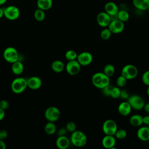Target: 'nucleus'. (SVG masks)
<instances>
[{
    "label": "nucleus",
    "mask_w": 149,
    "mask_h": 149,
    "mask_svg": "<svg viewBox=\"0 0 149 149\" xmlns=\"http://www.w3.org/2000/svg\"><path fill=\"white\" fill-rule=\"evenodd\" d=\"M8 137V132L4 129L0 130V139L5 140Z\"/></svg>",
    "instance_id": "40"
},
{
    "label": "nucleus",
    "mask_w": 149,
    "mask_h": 149,
    "mask_svg": "<svg viewBox=\"0 0 149 149\" xmlns=\"http://www.w3.org/2000/svg\"><path fill=\"white\" fill-rule=\"evenodd\" d=\"M9 107V104L8 101L5 100H0V108L3 110L7 109Z\"/></svg>",
    "instance_id": "37"
},
{
    "label": "nucleus",
    "mask_w": 149,
    "mask_h": 149,
    "mask_svg": "<svg viewBox=\"0 0 149 149\" xmlns=\"http://www.w3.org/2000/svg\"><path fill=\"white\" fill-rule=\"evenodd\" d=\"M132 107L127 101L122 102L118 107V111L120 115L123 116H127L132 111Z\"/></svg>",
    "instance_id": "16"
},
{
    "label": "nucleus",
    "mask_w": 149,
    "mask_h": 149,
    "mask_svg": "<svg viewBox=\"0 0 149 149\" xmlns=\"http://www.w3.org/2000/svg\"><path fill=\"white\" fill-rule=\"evenodd\" d=\"M138 74V69L137 67L132 64H127L123 67L121 70V75L125 77L127 80L134 79Z\"/></svg>",
    "instance_id": "5"
},
{
    "label": "nucleus",
    "mask_w": 149,
    "mask_h": 149,
    "mask_svg": "<svg viewBox=\"0 0 149 149\" xmlns=\"http://www.w3.org/2000/svg\"><path fill=\"white\" fill-rule=\"evenodd\" d=\"M113 86L110 85V84L107 86H105V87H104L103 88H102V93L105 96H110L111 94V90L112 89Z\"/></svg>",
    "instance_id": "36"
},
{
    "label": "nucleus",
    "mask_w": 149,
    "mask_h": 149,
    "mask_svg": "<svg viewBox=\"0 0 149 149\" xmlns=\"http://www.w3.org/2000/svg\"><path fill=\"white\" fill-rule=\"evenodd\" d=\"M3 16V9L0 8V19Z\"/></svg>",
    "instance_id": "45"
},
{
    "label": "nucleus",
    "mask_w": 149,
    "mask_h": 149,
    "mask_svg": "<svg viewBox=\"0 0 149 149\" xmlns=\"http://www.w3.org/2000/svg\"><path fill=\"white\" fill-rule=\"evenodd\" d=\"M65 128L66 129L68 132L72 133L74 131L76 130V125L73 122H69L66 123Z\"/></svg>",
    "instance_id": "34"
},
{
    "label": "nucleus",
    "mask_w": 149,
    "mask_h": 149,
    "mask_svg": "<svg viewBox=\"0 0 149 149\" xmlns=\"http://www.w3.org/2000/svg\"><path fill=\"white\" fill-rule=\"evenodd\" d=\"M112 33L108 28L104 29L100 33V37L102 40H108L111 36Z\"/></svg>",
    "instance_id": "30"
},
{
    "label": "nucleus",
    "mask_w": 149,
    "mask_h": 149,
    "mask_svg": "<svg viewBox=\"0 0 149 149\" xmlns=\"http://www.w3.org/2000/svg\"><path fill=\"white\" fill-rule=\"evenodd\" d=\"M130 124L134 127H139L143 124V116L139 114H134L129 119Z\"/></svg>",
    "instance_id": "21"
},
{
    "label": "nucleus",
    "mask_w": 149,
    "mask_h": 149,
    "mask_svg": "<svg viewBox=\"0 0 149 149\" xmlns=\"http://www.w3.org/2000/svg\"><path fill=\"white\" fill-rule=\"evenodd\" d=\"M108 28L110 30L112 33L119 34L122 32L125 29L124 22L119 19L111 20L109 24Z\"/></svg>",
    "instance_id": "12"
},
{
    "label": "nucleus",
    "mask_w": 149,
    "mask_h": 149,
    "mask_svg": "<svg viewBox=\"0 0 149 149\" xmlns=\"http://www.w3.org/2000/svg\"><path fill=\"white\" fill-rule=\"evenodd\" d=\"M61 116V112L59 109L54 106L49 107L46 109L44 112V116L45 119L49 122H55L57 121Z\"/></svg>",
    "instance_id": "7"
},
{
    "label": "nucleus",
    "mask_w": 149,
    "mask_h": 149,
    "mask_svg": "<svg viewBox=\"0 0 149 149\" xmlns=\"http://www.w3.org/2000/svg\"><path fill=\"white\" fill-rule=\"evenodd\" d=\"M3 56L6 62L13 63L19 60V55L16 48L12 47H9L6 48L3 51Z\"/></svg>",
    "instance_id": "4"
},
{
    "label": "nucleus",
    "mask_w": 149,
    "mask_h": 149,
    "mask_svg": "<svg viewBox=\"0 0 149 149\" xmlns=\"http://www.w3.org/2000/svg\"><path fill=\"white\" fill-rule=\"evenodd\" d=\"M143 109H144V110L146 112L149 113V102L144 104Z\"/></svg>",
    "instance_id": "44"
},
{
    "label": "nucleus",
    "mask_w": 149,
    "mask_h": 149,
    "mask_svg": "<svg viewBox=\"0 0 149 149\" xmlns=\"http://www.w3.org/2000/svg\"><path fill=\"white\" fill-rule=\"evenodd\" d=\"M27 87L31 90H37L42 86V81L37 76H32L27 79Z\"/></svg>",
    "instance_id": "14"
},
{
    "label": "nucleus",
    "mask_w": 149,
    "mask_h": 149,
    "mask_svg": "<svg viewBox=\"0 0 149 149\" xmlns=\"http://www.w3.org/2000/svg\"><path fill=\"white\" fill-rule=\"evenodd\" d=\"M142 81L143 83L148 86H149V70H147L145 72H144V73L142 75Z\"/></svg>",
    "instance_id": "35"
},
{
    "label": "nucleus",
    "mask_w": 149,
    "mask_h": 149,
    "mask_svg": "<svg viewBox=\"0 0 149 149\" xmlns=\"http://www.w3.org/2000/svg\"><path fill=\"white\" fill-rule=\"evenodd\" d=\"M117 17L119 20L123 22H125L129 20V14L127 11L124 10H121L118 11L117 13Z\"/></svg>",
    "instance_id": "28"
},
{
    "label": "nucleus",
    "mask_w": 149,
    "mask_h": 149,
    "mask_svg": "<svg viewBox=\"0 0 149 149\" xmlns=\"http://www.w3.org/2000/svg\"></svg>",
    "instance_id": "49"
},
{
    "label": "nucleus",
    "mask_w": 149,
    "mask_h": 149,
    "mask_svg": "<svg viewBox=\"0 0 149 149\" xmlns=\"http://www.w3.org/2000/svg\"><path fill=\"white\" fill-rule=\"evenodd\" d=\"M77 54L76 51L74 50H68L65 54V58L69 61H72V60H76L77 57Z\"/></svg>",
    "instance_id": "29"
},
{
    "label": "nucleus",
    "mask_w": 149,
    "mask_h": 149,
    "mask_svg": "<svg viewBox=\"0 0 149 149\" xmlns=\"http://www.w3.org/2000/svg\"><path fill=\"white\" fill-rule=\"evenodd\" d=\"M67 130L65 127H61L57 131L58 136H66L67 133Z\"/></svg>",
    "instance_id": "38"
},
{
    "label": "nucleus",
    "mask_w": 149,
    "mask_h": 149,
    "mask_svg": "<svg viewBox=\"0 0 149 149\" xmlns=\"http://www.w3.org/2000/svg\"><path fill=\"white\" fill-rule=\"evenodd\" d=\"M105 12L109 16H113L117 15L119 9L117 5L113 2H108L106 3L104 6Z\"/></svg>",
    "instance_id": "18"
},
{
    "label": "nucleus",
    "mask_w": 149,
    "mask_h": 149,
    "mask_svg": "<svg viewBox=\"0 0 149 149\" xmlns=\"http://www.w3.org/2000/svg\"><path fill=\"white\" fill-rule=\"evenodd\" d=\"M102 129L105 135L114 136L118 129V126L115 120L107 119L104 122Z\"/></svg>",
    "instance_id": "9"
},
{
    "label": "nucleus",
    "mask_w": 149,
    "mask_h": 149,
    "mask_svg": "<svg viewBox=\"0 0 149 149\" xmlns=\"http://www.w3.org/2000/svg\"><path fill=\"white\" fill-rule=\"evenodd\" d=\"M111 21L110 16L105 12H101L97 15V22L99 26L102 27H108Z\"/></svg>",
    "instance_id": "13"
},
{
    "label": "nucleus",
    "mask_w": 149,
    "mask_h": 149,
    "mask_svg": "<svg viewBox=\"0 0 149 149\" xmlns=\"http://www.w3.org/2000/svg\"><path fill=\"white\" fill-rule=\"evenodd\" d=\"M129 95L128 94V92L126 90H120V97L122 99H127Z\"/></svg>",
    "instance_id": "39"
},
{
    "label": "nucleus",
    "mask_w": 149,
    "mask_h": 149,
    "mask_svg": "<svg viewBox=\"0 0 149 149\" xmlns=\"http://www.w3.org/2000/svg\"><path fill=\"white\" fill-rule=\"evenodd\" d=\"M70 140L66 136H58L56 140V146L59 149H66L70 145Z\"/></svg>",
    "instance_id": "19"
},
{
    "label": "nucleus",
    "mask_w": 149,
    "mask_h": 149,
    "mask_svg": "<svg viewBox=\"0 0 149 149\" xmlns=\"http://www.w3.org/2000/svg\"><path fill=\"white\" fill-rule=\"evenodd\" d=\"M65 68V66L63 62L60 60H55L51 63V69L56 73L62 72Z\"/></svg>",
    "instance_id": "24"
},
{
    "label": "nucleus",
    "mask_w": 149,
    "mask_h": 149,
    "mask_svg": "<svg viewBox=\"0 0 149 149\" xmlns=\"http://www.w3.org/2000/svg\"><path fill=\"white\" fill-rule=\"evenodd\" d=\"M65 69L69 74L75 76L80 72L81 65L76 59L69 61L65 65Z\"/></svg>",
    "instance_id": "10"
},
{
    "label": "nucleus",
    "mask_w": 149,
    "mask_h": 149,
    "mask_svg": "<svg viewBox=\"0 0 149 149\" xmlns=\"http://www.w3.org/2000/svg\"><path fill=\"white\" fill-rule=\"evenodd\" d=\"M114 136L118 139H123L127 136V132L123 129H118Z\"/></svg>",
    "instance_id": "31"
},
{
    "label": "nucleus",
    "mask_w": 149,
    "mask_h": 149,
    "mask_svg": "<svg viewBox=\"0 0 149 149\" xmlns=\"http://www.w3.org/2000/svg\"><path fill=\"white\" fill-rule=\"evenodd\" d=\"M147 94L148 96L149 97V86H148V88H147Z\"/></svg>",
    "instance_id": "47"
},
{
    "label": "nucleus",
    "mask_w": 149,
    "mask_h": 149,
    "mask_svg": "<svg viewBox=\"0 0 149 149\" xmlns=\"http://www.w3.org/2000/svg\"><path fill=\"white\" fill-rule=\"evenodd\" d=\"M115 72V68L112 64H107L104 68V73L108 77L112 76Z\"/></svg>",
    "instance_id": "27"
},
{
    "label": "nucleus",
    "mask_w": 149,
    "mask_h": 149,
    "mask_svg": "<svg viewBox=\"0 0 149 149\" xmlns=\"http://www.w3.org/2000/svg\"><path fill=\"white\" fill-rule=\"evenodd\" d=\"M12 64V65L11 69L13 73H14L16 75H20L23 72L24 65L22 62L18 60Z\"/></svg>",
    "instance_id": "22"
},
{
    "label": "nucleus",
    "mask_w": 149,
    "mask_h": 149,
    "mask_svg": "<svg viewBox=\"0 0 149 149\" xmlns=\"http://www.w3.org/2000/svg\"><path fill=\"white\" fill-rule=\"evenodd\" d=\"M127 101L129 103L132 108L136 110L142 109L145 104L143 98L141 96L136 94L129 96Z\"/></svg>",
    "instance_id": "8"
},
{
    "label": "nucleus",
    "mask_w": 149,
    "mask_h": 149,
    "mask_svg": "<svg viewBox=\"0 0 149 149\" xmlns=\"http://www.w3.org/2000/svg\"><path fill=\"white\" fill-rule=\"evenodd\" d=\"M5 116V110H3V109L0 108V121L2 120L4 118Z\"/></svg>",
    "instance_id": "42"
},
{
    "label": "nucleus",
    "mask_w": 149,
    "mask_h": 149,
    "mask_svg": "<svg viewBox=\"0 0 149 149\" xmlns=\"http://www.w3.org/2000/svg\"><path fill=\"white\" fill-rule=\"evenodd\" d=\"M70 141L73 146L81 147L86 144L87 138L86 135L83 132L76 130L72 133Z\"/></svg>",
    "instance_id": "2"
},
{
    "label": "nucleus",
    "mask_w": 149,
    "mask_h": 149,
    "mask_svg": "<svg viewBox=\"0 0 149 149\" xmlns=\"http://www.w3.org/2000/svg\"><path fill=\"white\" fill-rule=\"evenodd\" d=\"M34 17L35 19L38 22L43 21L45 17V13L44 10L37 8L34 13Z\"/></svg>",
    "instance_id": "26"
},
{
    "label": "nucleus",
    "mask_w": 149,
    "mask_h": 149,
    "mask_svg": "<svg viewBox=\"0 0 149 149\" xmlns=\"http://www.w3.org/2000/svg\"><path fill=\"white\" fill-rule=\"evenodd\" d=\"M6 146L3 140L0 139V149H6Z\"/></svg>",
    "instance_id": "43"
},
{
    "label": "nucleus",
    "mask_w": 149,
    "mask_h": 149,
    "mask_svg": "<svg viewBox=\"0 0 149 149\" xmlns=\"http://www.w3.org/2000/svg\"><path fill=\"white\" fill-rule=\"evenodd\" d=\"M52 0H37V8L43 10H47L49 9L52 6Z\"/></svg>",
    "instance_id": "23"
},
{
    "label": "nucleus",
    "mask_w": 149,
    "mask_h": 149,
    "mask_svg": "<svg viewBox=\"0 0 149 149\" xmlns=\"http://www.w3.org/2000/svg\"><path fill=\"white\" fill-rule=\"evenodd\" d=\"M137 136L143 141L149 140V127L147 126L140 127L137 132Z\"/></svg>",
    "instance_id": "17"
},
{
    "label": "nucleus",
    "mask_w": 149,
    "mask_h": 149,
    "mask_svg": "<svg viewBox=\"0 0 149 149\" xmlns=\"http://www.w3.org/2000/svg\"><path fill=\"white\" fill-rule=\"evenodd\" d=\"M127 81V80L125 77L120 75L117 78L116 83V84H117L118 87H123L126 85Z\"/></svg>",
    "instance_id": "32"
},
{
    "label": "nucleus",
    "mask_w": 149,
    "mask_h": 149,
    "mask_svg": "<svg viewBox=\"0 0 149 149\" xmlns=\"http://www.w3.org/2000/svg\"><path fill=\"white\" fill-rule=\"evenodd\" d=\"M116 144V139L114 136L105 135L102 139V145L105 148H113Z\"/></svg>",
    "instance_id": "15"
},
{
    "label": "nucleus",
    "mask_w": 149,
    "mask_h": 149,
    "mask_svg": "<svg viewBox=\"0 0 149 149\" xmlns=\"http://www.w3.org/2000/svg\"><path fill=\"white\" fill-rule=\"evenodd\" d=\"M143 123L147 125H149V115H146L143 116Z\"/></svg>",
    "instance_id": "41"
},
{
    "label": "nucleus",
    "mask_w": 149,
    "mask_h": 149,
    "mask_svg": "<svg viewBox=\"0 0 149 149\" xmlns=\"http://www.w3.org/2000/svg\"><path fill=\"white\" fill-rule=\"evenodd\" d=\"M45 132L48 135H52L56 132V127L53 122H47L44 127Z\"/></svg>",
    "instance_id": "25"
},
{
    "label": "nucleus",
    "mask_w": 149,
    "mask_h": 149,
    "mask_svg": "<svg viewBox=\"0 0 149 149\" xmlns=\"http://www.w3.org/2000/svg\"><path fill=\"white\" fill-rule=\"evenodd\" d=\"M93 57L92 54L87 51L82 52L77 55L76 60L81 66H86L89 65L93 61Z\"/></svg>",
    "instance_id": "11"
},
{
    "label": "nucleus",
    "mask_w": 149,
    "mask_h": 149,
    "mask_svg": "<svg viewBox=\"0 0 149 149\" xmlns=\"http://www.w3.org/2000/svg\"><path fill=\"white\" fill-rule=\"evenodd\" d=\"M7 0H0V5H2L6 2Z\"/></svg>",
    "instance_id": "46"
},
{
    "label": "nucleus",
    "mask_w": 149,
    "mask_h": 149,
    "mask_svg": "<svg viewBox=\"0 0 149 149\" xmlns=\"http://www.w3.org/2000/svg\"><path fill=\"white\" fill-rule=\"evenodd\" d=\"M91 81L95 87L102 89L110 84V77L103 72H97L93 75Z\"/></svg>",
    "instance_id": "1"
},
{
    "label": "nucleus",
    "mask_w": 149,
    "mask_h": 149,
    "mask_svg": "<svg viewBox=\"0 0 149 149\" xmlns=\"http://www.w3.org/2000/svg\"><path fill=\"white\" fill-rule=\"evenodd\" d=\"M134 6L140 10H146L149 7V0H133Z\"/></svg>",
    "instance_id": "20"
},
{
    "label": "nucleus",
    "mask_w": 149,
    "mask_h": 149,
    "mask_svg": "<svg viewBox=\"0 0 149 149\" xmlns=\"http://www.w3.org/2000/svg\"><path fill=\"white\" fill-rule=\"evenodd\" d=\"M27 87V79L23 77L15 78L11 83V89L15 94L23 93Z\"/></svg>",
    "instance_id": "3"
},
{
    "label": "nucleus",
    "mask_w": 149,
    "mask_h": 149,
    "mask_svg": "<svg viewBox=\"0 0 149 149\" xmlns=\"http://www.w3.org/2000/svg\"><path fill=\"white\" fill-rule=\"evenodd\" d=\"M19 9L14 5H9L3 9V16L9 20H15L20 16Z\"/></svg>",
    "instance_id": "6"
},
{
    "label": "nucleus",
    "mask_w": 149,
    "mask_h": 149,
    "mask_svg": "<svg viewBox=\"0 0 149 149\" xmlns=\"http://www.w3.org/2000/svg\"><path fill=\"white\" fill-rule=\"evenodd\" d=\"M120 90H121L119 88V87H113L111 92L110 97L114 99L119 98L120 94Z\"/></svg>",
    "instance_id": "33"
},
{
    "label": "nucleus",
    "mask_w": 149,
    "mask_h": 149,
    "mask_svg": "<svg viewBox=\"0 0 149 149\" xmlns=\"http://www.w3.org/2000/svg\"><path fill=\"white\" fill-rule=\"evenodd\" d=\"M147 10H149V7H148V8L147 9Z\"/></svg>",
    "instance_id": "48"
}]
</instances>
